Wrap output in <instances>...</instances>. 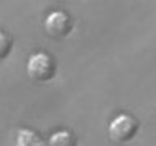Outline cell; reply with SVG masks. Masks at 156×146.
<instances>
[{"label": "cell", "instance_id": "cell-1", "mask_svg": "<svg viewBox=\"0 0 156 146\" xmlns=\"http://www.w3.org/2000/svg\"><path fill=\"white\" fill-rule=\"evenodd\" d=\"M28 75L36 81H49L55 76L57 65L52 55L46 52H36L28 58L26 63Z\"/></svg>", "mask_w": 156, "mask_h": 146}, {"label": "cell", "instance_id": "cell-2", "mask_svg": "<svg viewBox=\"0 0 156 146\" xmlns=\"http://www.w3.org/2000/svg\"><path fill=\"white\" fill-rule=\"evenodd\" d=\"M138 131V122L135 117L129 114H119L117 117L111 120L107 127V133L109 138L115 143H127L130 141Z\"/></svg>", "mask_w": 156, "mask_h": 146}, {"label": "cell", "instance_id": "cell-3", "mask_svg": "<svg viewBox=\"0 0 156 146\" xmlns=\"http://www.w3.org/2000/svg\"><path fill=\"white\" fill-rule=\"evenodd\" d=\"M44 29H46L47 36L51 37L55 39L67 37L72 31V19L65 12L55 10V12L49 13L44 19Z\"/></svg>", "mask_w": 156, "mask_h": 146}, {"label": "cell", "instance_id": "cell-4", "mask_svg": "<svg viewBox=\"0 0 156 146\" xmlns=\"http://www.w3.org/2000/svg\"><path fill=\"white\" fill-rule=\"evenodd\" d=\"M15 146H49V143L41 138L34 130L20 128L15 136Z\"/></svg>", "mask_w": 156, "mask_h": 146}, {"label": "cell", "instance_id": "cell-5", "mask_svg": "<svg viewBox=\"0 0 156 146\" xmlns=\"http://www.w3.org/2000/svg\"><path fill=\"white\" fill-rule=\"evenodd\" d=\"M47 143H49V146H76V138L72 131L58 130L49 136Z\"/></svg>", "mask_w": 156, "mask_h": 146}, {"label": "cell", "instance_id": "cell-6", "mask_svg": "<svg viewBox=\"0 0 156 146\" xmlns=\"http://www.w3.org/2000/svg\"><path fill=\"white\" fill-rule=\"evenodd\" d=\"M13 46V37L10 36L8 33H2L0 34V57L5 58L12 50Z\"/></svg>", "mask_w": 156, "mask_h": 146}]
</instances>
